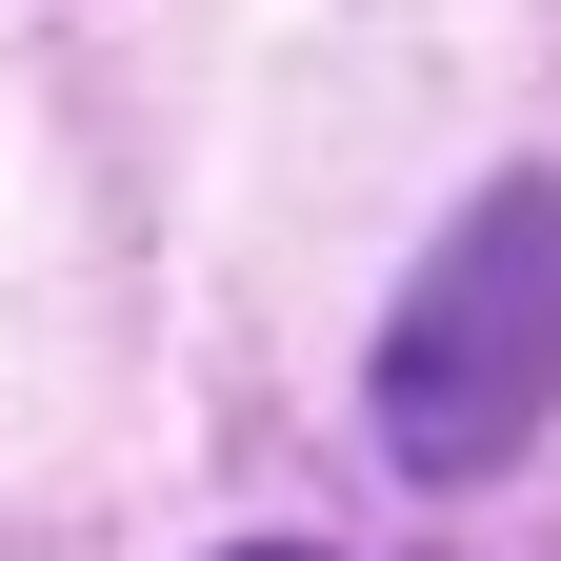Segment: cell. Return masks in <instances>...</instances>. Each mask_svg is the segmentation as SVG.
Returning a JSON list of instances; mask_svg holds the SVG:
<instances>
[{
    "label": "cell",
    "mask_w": 561,
    "mask_h": 561,
    "mask_svg": "<svg viewBox=\"0 0 561 561\" xmlns=\"http://www.w3.org/2000/svg\"><path fill=\"white\" fill-rule=\"evenodd\" d=\"M561 401V181H481L461 241L381 321V461L401 481H502Z\"/></svg>",
    "instance_id": "cell-1"
},
{
    "label": "cell",
    "mask_w": 561,
    "mask_h": 561,
    "mask_svg": "<svg viewBox=\"0 0 561 561\" xmlns=\"http://www.w3.org/2000/svg\"><path fill=\"white\" fill-rule=\"evenodd\" d=\"M241 561H321V541H241Z\"/></svg>",
    "instance_id": "cell-2"
}]
</instances>
